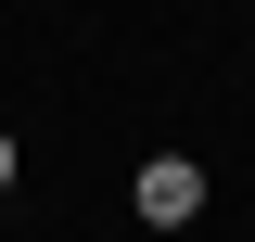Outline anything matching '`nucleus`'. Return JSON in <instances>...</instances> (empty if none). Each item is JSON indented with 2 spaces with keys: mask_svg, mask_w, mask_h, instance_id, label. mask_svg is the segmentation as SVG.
I'll return each mask as SVG.
<instances>
[{
  "mask_svg": "<svg viewBox=\"0 0 255 242\" xmlns=\"http://www.w3.org/2000/svg\"><path fill=\"white\" fill-rule=\"evenodd\" d=\"M13 166H26V153H13V140H0V191H13Z\"/></svg>",
  "mask_w": 255,
  "mask_h": 242,
  "instance_id": "nucleus-2",
  "label": "nucleus"
},
{
  "mask_svg": "<svg viewBox=\"0 0 255 242\" xmlns=\"http://www.w3.org/2000/svg\"><path fill=\"white\" fill-rule=\"evenodd\" d=\"M128 204H140V230H191V217H204V166H191V153H140Z\"/></svg>",
  "mask_w": 255,
  "mask_h": 242,
  "instance_id": "nucleus-1",
  "label": "nucleus"
}]
</instances>
